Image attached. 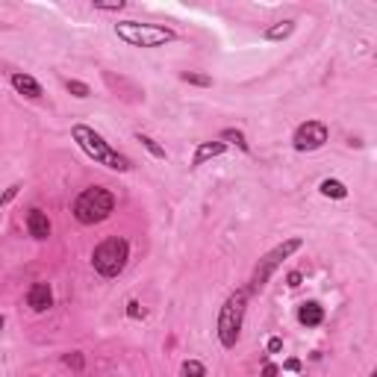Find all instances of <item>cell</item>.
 I'll list each match as a JSON object with an SVG mask.
<instances>
[{
    "label": "cell",
    "instance_id": "6da1fadb",
    "mask_svg": "<svg viewBox=\"0 0 377 377\" xmlns=\"http://www.w3.org/2000/svg\"><path fill=\"white\" fill-rule=\"evenodd\" d=\"M74 142L83 147V151L92 156L95 162H101L106 168H112V171H130V160L127 156H121L118 151H112L106 142H104V136L101 133H95L92 127H86V124H74Z\"/></svg>",
    "mask_w": 377,
    "mask_h": 377
},
{
    "label": "cell",
    "instance_id": "7a4b0ae2",
    "mask_svg": "<svg viewBox=\"0 0 377 377\" xmlns=\"http://www.w3.org/2000/svg\"><path fill=\"white\" fill-rule=\"evenodd\" d=\"M115 33L121 42L133 47H160L174 42V29L160 27V24H138V21H121L115 24Z\"/></svg>",
    "mask_w": 377,
    "mask_h": 377
},
{
    "label": "cell",
    "instance_id": "3957f363",
    "mask_svg": "<svg viewBox=\"0 0 377 377\" xmlns=\"http://www.w3.org/2000/svg\"><path fill=\"white\" fill-rule=\"evenodd\" d=\"M115 210V197L106 192V188H86V192L77 197L74 204V215L80 224H97L104 221V218H109Z\"/></svg>",
    "mask_w": 377,
    "mask_h": 377
},
{
    "label": "cell",
    "instance_id": "277c9868",
    "mask_svg": "<svg viewBox=\"0 0 377 377\" xmlns=\"http://www.w3.org/2000/svg\"><path fill=\"white\" fill-rule=\"evenodd\" d=\"M245 304H247V292H236L227 297V304L218 313V339L224 348H233L242 330V319H245Z\"/></svg>",
    "mask_w": 377,
    "mask_h": 377
},
{
    "label": "cell",
    "instance_id": "5b68a950",
    "mask_svg": "<svg viewBox=\"0 0 377 377\" xmlns=\"http://www.w3.org/2000/svg\"><path fill=\"white\" fill-rule=\"evenodd\" d=\"M127 256H130V247H127L124 239H106L95 247V256H92V263H95V269L97 274H104V277H118L124 271V265H127Z\"/></svg>",
    "mask_w": 377,
    "mask_h": 377
},
{
    "label": "cell",
    "instance_id": "8992f818",
    "mask_svg": "<svg viewBox=\"0 0 377 377\" xmlns=\"http://www.w3.org/2000/svg\"><path fill=\"white\" fill-rule=\"evenodd\" d=\"M301 245H304V239H297V236H295V239H286L283 245H277L271 254H265V260H260V265H256V271H254V286H256V289L269 283V277L274 274L277 265H280L289 254H295Z\"/></svg>",
    "mask_w": 377,
    "mask_h": 377
},
{
    "label": "cell",
    "instance_id": "52a82bcc",
    "mask_svg": "<svg viewBox=\"0 0 377 377\" xmlns=\"http://www.w3.org/2000/svg\"><path fill=\"white\" fill-rule=\"evenodd\" d=\"M327 142V127L321 121H306L295 130V147L297 151H315Z\"/></svg>",
    "mask_w": 377,
    "mask_h": 377
},
{
    "label": "cell",
    "instance_id": "ba28073f",
    "mask_svg": "<svg viewBox=\"0 0 377 377\" xmlns=\"http://www.w3.org/2000/svg\"><path fill=\"white\" fill-rule=\"evenodd\" d=\"M27 301H29V306H33L36 313L51 310V304H53V292H51V286H47V283H36L33 289H29Z\"/></svg>",
    "mask_w": 377,
    "mask_h": 377
},
{
    "label": "cell",
    "instance_id": "9c48e42d",
    "mask_svg": "<svg viewBox=\"0 0 377 377\" xmlns=\"http://www.w3.org/2000/svg\"><path fill=\"white\" fill-rule=\"evenodd\" d=\"M27 230L33 239H47L51 236V221H47V215L42 210H29L27 215Z\"/></svg>",
    "mask_w": 377,
    "mask_h": 377
},
{
    "label": "cell",
    "instance_id": "30bf717a",
    "mask_svg": "<svg viewBox=\"0 0 377 377\" xmlns=\"http://www.w3.org/2000/svg\"><path fill=\"white\" fill-rule=\"evenodd\" d=\"M297 321H301L304 327H319L324 321V310L315 301L301 304V310H297Z\"/></svg>",
    "mask_w": 377,
    "mask_h": 377
},
{
    "label": "cell",
    "instance_id": "8fae6325",
    "mask_svg": "<svg viewBox=\"0 0 377 377\" xmlns=\"http://www.w3.org/2000/svg\"><path fill=\"white\" fill-rule=\"evenodd\" d=\"M12 86L21 95H27V97H38V95H42V86H38L29 74H12Z\"/></svg>",
    "mask_w": 377,
    "mask_h": 377
},
{
    "label": "cell",
    "instance_id": "7c38bea8",
    "mask_svg": "<svg viewBox=\"0 0 377 377\" xmlns=\"http://www.w3.org/2000/svg\"><path fill=\"white\" fill-rule=\"evenodd\" d=\"M218 154H224V142H204L201 147H197L192 165H204L210 156H218Z\"/></svg>",
    "mask_w": 377,
    "mask_h": 377
},
{
    "label": "cell",
    "instance_id": "4fadbf2b",
    "mask_svg": "<svg viewBox=\"0 0 377 377\" xmlns=\"http://www.w3.org/2000/svg\"><path fill=\"white\" fill-rule=\"evenodd\" d=\"M321 195H327V197H345V195H348V188H345V183H339V180H324L321 183Z\"/></svg>",
    "mask_w": 377,
    "mask_h": 377
},
{
    "label": "cell",
    "instance_id": "5bb4252c",
    "mask_svg": "<svg viewBox=\"0 0 377 377\" xmlns=\"http://www.w3.org/2000/svg\"><path fill=\"white\" fill-rule=\"evenodd\" d=\"M295 29V24L292 21H283V24H277V27H271L269 33H265V38H271V42H277V38H286Z\"/></svg>",
    "mask_w": 377,
    "mask_h": 377
},
{
    "label": "cell",
    "instance_id": "9a60e30c",
    "mask_svg": "<svg viewBox=\"0 0 377 377\" xmlns=\"http://www.w3.org/2000/svg\"><path fill=\"white\" fill-rule=\"evenodd\" d=\"M183 377H206V372L197 360H186L183 363Z\"/></svg>",
    "mask_w": 377,
    "mask_h": 377
},
{
    "label": "cell",
    "instance_id": "2e32d148",
    "mask_svg": "<svg viewBox=\"0 0 377 377\" xmlns=\"http://www.w3.org/2000/svg\"><path fill=\"white\" fill-rule=\"evenodd\" d=\"M138 142H142V145H145V147H147V151H151L154 156H160V160H162V156H165V151H162V147H160V145H156V142H154V138H151V136H142V133H138Z\"/></svg>",
    "mask_w": 377,
    "mask_h": 377
},
{
    "label": "cell",
    "instance_id": "e0dca14e",
    "mask_svg": "<svg viewBox=\"0 0 377 377\" xmlns=\"http://www.w3.org/2000/svg\"><path fill=\"white\" fill-rule=\"evenodd\" d=\"M221 138H227V142H236V145L242 147V151H247V142H245V136H242L239 130H224Z\"/></svg>",
    "mask_w": 377,
    "mask_h": 377
},
{
    "label": "cell",
    "instance_id": "ac0fdd59",
    "mask_svg": "<svg viewBox=\"0 0 377 377\" xmlns=\"http://www.w3.org/2000/svg\"><path fill=\"white\" fill-rule=\"evenodd\" d=\"M68 92H74L77 97H88V86L86 83H77V80H68Z\"/></svg>",
    "mask_w": 377,
    "mask_h": 377
},
{
    "label": "cell",
    "instance_id": "d6986e66",
    "mask_svg": "<svg viewBox=\"0 0 377 377\" xmlns=\"http://www.w3.org/2000/svg\"><path fill=\"white\" fill-rule=\"evenodd\" d=\"M183 80L195 83V86H212V80H210V77H204V74H183Z\"/></svg>",
    "mask_w": 377,
    "mask_h": 377
},
{
    "label": "cell",
    "instance_id": "ffe728a7",
    "mask_svg": "<svg viewBox=\"0 0 377 377\" xmlns=\"http://www.w3.org/2000/svg\"><path fill=\"white\" fill-rule=\"evenodd\" d=\"M95 9H104V12H118V9H124V0H115V3H101V0H95Z\"/></svg>",
    "mask_w": 377,
    "mask_h": 377
},
{
    "label": "cell",
    "instance_id": "44dd1931",
    "mask_svg": "<svg viewBox=\"0 0 377 377\" xmlns=\"http://www.w3.org/2000/svg\"><path fill=\"white\" fill-rule=\"evenodd\" d=\"M127 313H130L133 319H142V315H145V310H142V306H138L136 301H130V310H127Z\"/></svg>",
    "mask_w": 377,
    "mask_h": 377
},
{
    "label": "cell",
    "instance_id": "7402d4cb",
    "mask_svg": "<svg viewBox=\"0 0 377 377\" xmlns=\"http://www.w3.org/2000/svg\"><path fill=\"white\" fill-rule=\"evenodd\" d=\"M286 283H289L292 289H297V286H301V274H297V271H292L289 277H286Z\"/></svg>",
    "mask_w": 377,
    "mask_h": 377
},
{
    "label": "cell",
    "instance_id": "603a6c76",
    "mask_svg": "<svg viewBox=\"0 0 377 377\" xmlns=\"http://www.w3.org/2000/svg\"><path fill=\"white\" fill-rule=\"evenodd\" d=\"M280 348H283V342H280V339H271V342H269V351H271V354H277Z\"/></svg>",
    "mask_w": 377,
    "mask_h": 377
},
{
    "label": "cell",
    "instance_id": "cb8c5ba5",
    "mask_svg": "<svg viewBox=\"0 0 377 377\" xmlns=\"http://www.w3.org/2000/svg\"><path fill=\"white\" fill-rule=\"evenodd\" d=\"M263 377H277V365H265V369H263Z\"/></svg>",
    "mask_w": 377,
    "mask_h": 377
},
{
    "label": "cell",
    "instance_id": "d4e9b609",
    "mask_svg": "<svg viewBox=\"0 0 377 377\" xmlns=\"http://www.w3.org/2000/svg\"><path fill=\"white\" fill-rule=\"evenodd\" d=\"M286 369H289V372H297V369H301V363H297V360H289V363H286Z\"/></svg>",
    "mask_w": 377,
    "mask_h": 377
},
{
    "label": "cell",
    "instance_id": "484cf974",
    "mask_svg": "<svg viewBox=\"0 0 377 377\" xmlns=\"http://www.w3.org/2000/svg\"><path fill=\"white\" fill-rule=\"evenodd\" d=\"M0 330H3V315H0Z\"/></svg>",
    "mask_w": 377,
    "mask_h": 377
}]
</instances>
